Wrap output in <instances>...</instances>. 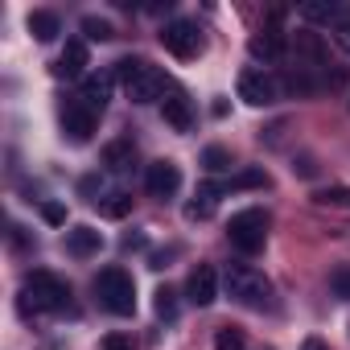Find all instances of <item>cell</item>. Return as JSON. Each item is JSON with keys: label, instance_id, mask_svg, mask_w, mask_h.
<instances>
[{"label": "cell", "instance_id": "18", "mask_svg": "<svg viewBox=\"0 0 350 350\" xmlns=\"http://www.w3.org/2000/svg\"><path fill=\"white\" fill-rule=\"evenodd\" d=\"M227 194V182H206V186H198V198L186 206V219L190 223H198V219H211L215 215V202Z\"/></svg>", "mask_w": 350, "mask_h": 350}, {"label": "cell", "instance_id": "28", "mask_svg": "<svg viewBox=\"0 0 350 350\" xmlns=\"http://www.w3.org/2000/svg\"><path fill=\"white\" fill-rule=\"evenodd\" d=\"M329 293H334L338 301H350V264H338V268L329 272Z\"/></svg>", "mask_w": 350, "mask_h": 350}, {"label": "cell", "instance_id": "16", "mask_svg": "<svg viewBox=\"0 0 350 350\" xmlns=\"http://www.w3.org/2000/svg\"><path fill=\"white\" fill-rule=\"evenodd\" d=\"M99 247H103V235L95 231V227H70L66 231V252L70 256H79V260H91V256H99Z\"/></svg>", "mask_w": 350, "mask_h": 350}, {"label": "cell", "instance_id": "22", "mask_svg": "<svg viewBox=\"0 0 350 350\" xmlns=\"http://www.w3.org/2000/svg\"><path fill=\"white\" fill-rule=\"evenodd\" d=\"M280 87H284L288 95H313V91H317V83H313V75H309L305 66H297V70H288Z\"/></svg>", "mask_w": 350, "mask_h": 350}, {"label": "cell", "instance_id": "24", "mask_svg": "<svg viewBox=\"0 0 350 350\" xmlns=\"http://www.w3.org/2000/svg\"><path fill=\"white\" fill-rule=\"evenodd\" d=\"M260 186H268V173L264 169H243V173H235V178L227 182V194L231 190H260Z\"/></svg>", "mask_w": 350, "mask_h": 350}, {"label": "cell", "instance_id": "27", "mask_svg": "<svg viewBox=\"0 0 350 350\" xmlns=\"http://www.w3.org/2000/svg\"><path fill=\"white\" fill-rule=\"evenodd\" d=\"M83 33H87L91 42H111V38H116L111 21H103V17H83Z\"/></svg>", "mask_w": 350, "mask_h": 350}, {"label": "cell", "instance_id": "26", "mask_svg": "<svg viewBox=\"0 0 350 350\" xmlns=\"http://www.w3.org/2000/svg\"><path fill=\"white\" fill-rule=\"evenodd\" d=\"M243 346H247V338H243L239 325H223L215 334V350H243Z\"/></svg>", "mask_w": 350, "mask_h": 350}, {"label": "cell", "instance_id": "12", "mask_svg": "<svg viewBox=\"0 0 350 350\" xmlns=\"http://www.w3.org/2000/svg\"><path fill=\"white\" fill-rule=\"evenodd\" d=\"M161 111H165V124H169L173 132H190V128H194V103H190V95L178 91V87L161 99Z\"/></svg>", "mask_w": 350, "mask_h": 350}, {"label": "cell", "instance_id": "11", "mask_svg": "<svg viewBox=\"0 0 350 350\" xmlns=\"http://www.w3.org/2000/svg\"><path fill=\"white\" fill-rule=\"evenodd\" d=\"M280 13L272 17V25H264L260 33H252V42H247V50H252V58H260V62H280L284 58V33H280Z\"/></svg>", "mask_w": 350, "mask_h": 350}, {"label": "cell", "instance_id": "8", "mask_svg": "<svg viewBox=\"0 0 350 350\" xmlns=\"http://www.w3.org/2000/svg\"><path fill=\"white\" fill-rule=\"evenodd\" d=\"M95 120H99V116H95L83 99H66V103H62V136H66V140L87 144L91 132H95Z\"/></svg>", "mask_w": 350, "mask_h": 350}, {"label": "cell", "instance_id": "31", "mask_svg": "<svg viewBox=\"0 0 350 350\" xmlns=\"http://www.w3.org/2000/svg\"><path fill=\"white\" fill-rule=\"evenodd\" d=\"M329 38H334V46H338L342 54H350V17H342V21L329 29Z\"/></svg>", "mask_w": 350, "mask_h": 350}, {"label": "cell", "instance_id": "3", "mask_svg": "<svg viewBox=\"0 0 350 350\" xmlns=\"http://www.w3.org/2000/svg\"><path fill=\"white\" fill-rule=\"evenodd\" d=\"M70 305V284L62 280V276H54V272H33L29 280H25V293H21V313H38V309H46V313H58V309H66Z\"/></svg>", "mask_w": 350, "mask_h": 350}, {"label": "cell", "instance_id": "6", "mask_svg": "<svg viewBox=\"0 0 350 350\" xmlns=\"http://www.w3.org/2000/svg\"><path fill=\"white\" fill-rule=\"evenodd\" d=\"M161 46H165L173 58L194 62V58L202 54V33H198V25H194V21L178 17V21H169V25L161 29Z\"/></svg>", "mask_w": 350, "mask_h": 350}, {"label": "cell", "instance_id": "34", "mask_svg": "<svg viewBox=\"0 0 350 350\" xmlns=\"http://www.w3.org/2000/svg\"><path fill=\"white\" fill-rule=\"evenodd\" d=\"M297 173H301V178H313V161H301V165H293Z\"/></svg>", "mask_w": 350, "mask_h": 350}, {"label": "cell", "instance_id": "17", "mask_svg": "<svg viewBox=\"0 0 350 350\" xmlns=\"http://www.w3.org/2000/svg\"><path fill=\"white\" fill-rule=\"evenodd\" d=\"M297 13H301V21H317V25H329V29H334L342 17H350V9L338 5V0H313V5H301Z\"/></svg>", "mask_w": 350, "mask_h": 350}, {"label": "cell", "instance_id": "29", "mask_svg": "<svg viewBox=\"0 0 350 350\" xmlns=\"http://www.w3.org/2000/svg\"><path fill=\"white\" fill-rule=\"evenodd\" d=\"M157 317H165V321H173V317H178V293H173V288H157Z\"/></svg>", "mask_w": 350, "mask_h": 350}, {"label": "cell", "instance_id": "2", "mask_svg": "<svg viewBox=\"0 0 350 350\" xmlns=\"http://www.w3.org/2000/svg\"><path fill=\"white\" fill-rule=\"evenodd\" d=\"M223 284H227V297L247 305V309H264L268 297H272V284L264 272H256L252 264H227L223 272Z\"/></svg>", "mask_w": 350, "mask_h": 350}, {"label": "cell", "instance_id": "30", "mask_svg": "<svg viewBox=\"0 0 350 350\" xmlns=\"http://www.w3.org/2000/svg\"><path fill=\"white\" fill-rule=\"evenodd\" d=\"M103 350H140V346H136V338H132V334H120V329H116V334H107V338H103Z\"/></svg>", "mask_w": 350, "mask_h": 350}, {"label": "cell", "instance_id": "1", "mask_svg": "<svg viewBox=\"0 0 350 350\" xmlns=\"http://www.w3.org/2000/svg\"><path fill=\"white\" fill-rule=\"evenodd\" d=\"M111 79L124 83V95H128L132 103H157V99L169 95V91H165V75H161L152 62H144V58H120Z\"/></svg>", "mask_w": 350, "mask_h": 350}, {"label": "cell", "instance_id": "33", "mask_svg": "<svg viewBox=\"0 0 350 350\" xmlns=\"http://www.w3.org/2000/svg\"><path fill=\"white\" fill-rule=\"evenodd\" d=\"M301 350H329V346H325L321 338H305V346H301Z\"/></svg>", "mask_w": 350, "mask_h": 350}, {"label": "cell", "instance_id": "5", "mask_svg": "<svg viewBox=\"0 0 350 350\" xmlns=\"http://www.w3.org/2000/svg\"><path fill=\"white\" fill-rule=\"evenodd\" d=\"M227 239H231V247H239L243 256L264 252V243H268V215L256 211V206L231 215V223H227Z\"/></svg>", "mask_w": 350, "mask_h": 350}, {"label": "cell", "instance_id": "23", "mask_svg": "<svg viewBox=\"0 0 350 350\" xmlns=\"http://www.w3.org/2000/svg\"><path fill=\"white\" fill-rule=\"evenodd\" d=\"M317 206H338V211H350V186H325L313 194Z\"/></svg>", "mask_w": 350, "mask_h": 350}, {"label": "cell", "instance_id": "21", "mask_svg": "<svg viewBox=\"0 0 350 350\" xmlns=\"http://www.w3.org/2000/svg\"><path fill=\"white\" fill-rule=\"evenodd\" d=\"M95 206H99V215H103V219H124V215L132 211V194L111 190V194H99V198H95Z\"/></svg>", "mask_w": 350, "mask_h": 350}, {"label": "cell", "instance_id": "9", "mask_svg": "<svg viewBox=\"0 0 350 350\" xmlns=\"http://www.w3.org/2000/svg\"><path fill=\"white\" fill-rule=\"evenodd\" d=\"M144 190L152 198H173L182 190V169L173 165V161H152L148 173H144Z\"/></svg>", "mask_w": 350, "mask_h": 350}, {"label": "cell", "instance_id": "4", "mask_svg": "<svg viewBox=\"0 0 350 350\" xmlns=\"http://www.w3.org/2000/svg\"><path fill=\"white\" fill-rule=\"evenodd\" d=\"M95 293H99L107 313H116V317H132L136 313V284H132V276L124 268H103L95 276Z\"/></svg>", "mask_w": 350, "mask_h": 350}, {"label": "cell", "instance_id": "7", "mask_svg": "<svg viewBox=\"0 0 350 350\" xmlns=\"http://www.w3.org/2000/svg\"><path fill=\"white\" fill-rule=\"evenodd\" d=\"M239 99L252 103V107H268L280 99V83L272 75H264V66H247L239 75Z\"/></svg>", "mask_w": 350, "mask_h": 350}, {"label": "cell", "instance_id": "14", "mask_svg": "<svg viewBox=\"0 0 350 350\" xmlns=\"http://www.w3.org/2000/svg\"><path fill=\"white\" fill-rule=\"evenodd\" d=\"M293 50H297V58H305V70H325V62H329L321 33H293Z\"/></svg>", "mask_w": 350, "mask_h": 350}, {"label": "cell", "instance_id": "32", "mask_svg": "<svg viewBox=\"0 0 350 350\" xmlns=\"http://www.w3.org/2000/svg\"><path fill=\"white\" fill-rule=\"evenodd\" d=\"M42 219H46L50 227H62V223H66V206H62V202H42Z\"/></svg>", "mask_w": 350, "mask_h": 350}, {"label": "cell", "instance_id": "25", "mask_svg": "<svg viewBox=\"0 0 350 350\" xmlns=\"http://www.w3.org/2000/svg\"><path fill=\"white\" fill-rule=\"evenodd\" d=\"M202 169H206V173H227V169H231V152H227L223 144H211V148L202 152Z\"/></svg>", "mask_w": 350, "mask_h": 350}, {"label": "cell", "instance_id": "10", "mask_svg": "<svg viewBox=\"0 0 350 350\" xmlns=\"http://www.w3.org/2000/svg\"><path fill=\"white\" fill-rule=\"evenodd\" d=\"M186 297H190V305H198V309L215 305V301H219V272H215L211 264H198V268L190 272V280H186Z\"/></svg>", "mask_w": 350, "mask_h": 350}, {"label": "cell", "instance_id": "13", "mask_svg": "<svg viewBox=\"0 0 350 350\" xmlns=\"http://www.w3.org/2000/svg\"><path fill=\"white\" fill-rule=\"evenodd\" d=\"M87 66H91L87 42H83V38H70V42L62 46V58H58L54 75H62V79H87Z\"/></svg>", "mask_w": 350, "mask_h": 350}, {"label": "cell", "instance_id": "20", "mask_svg": "<svg viewBox=\"0 0 350 350\" xmlns=\"http://www.w3.org/2000/svg\"><path fill=\"white\" fill-rule=\"evenodd\" d=\"M25 25H29V33H33L38 42H54V38L62 33V21H58V13H50V9H33Z\"/></svg>", "mask_w": 350, "mask_h": 350}, {"label": "cell", "instance_id": "15", "mask_svg": "<svg viewBox=\"0 0 350 350\" xmlns=\"http://www.w3.org/2000/svg\"><path fill=\"white\" fill-rule=\"evenodd\" d=\"M111 75H87L83 79V87H79V99L95 111V116H103V107H107V99H111Z\"/></svg>", "mask_w": 350, "mask_h": 350}, {"label": "cell", "instance_id": "19", "mask_svg": "<svg viewBox=\"0 0 350 350\" xmlns=\"http://www.w3.org/2000/svg\"><path fill=\"white\" fill-rule=\"evenodd\" d=\"M103 165H107L111 173H128V169L136 165V144H132L128 136H120V140H111V144L103 148Z\"/></svg>", "mask_w": 350, "mask_h": 350}]
</instances>
